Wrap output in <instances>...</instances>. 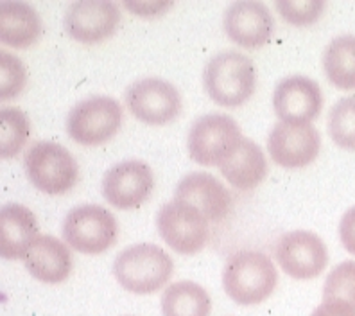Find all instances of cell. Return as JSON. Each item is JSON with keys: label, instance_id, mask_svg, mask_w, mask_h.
Masks as SVG:
<instances>
[{"label": "cell", "instance_id": "1", "mask_svg": "<svg viewBox=\"0 0 355 316\" xmlns=\"http://www.w3.org/2000/svg\"><path fill=\"white\" fill-rule=\"evenodd\" d=\"M277 284L278 273L273 260L260 251H237L223 269V288L239 306L264 302L271 297Z\"/></svg>", "mask_w": 355, "mask_h": 316}, {"label": "cell", "instance_id": "2", "mask_svg": "<svg viewBox=\"0 0 355 316\" xmlns=\"http://www.w3.org/2000/svg\"><path fill=\"white\" fill-rule=\"evenodd\" d=\"M205 90L214 103L237 108L255 92L257 72L252 58L235 51L210 58L203 72Z\"/></svg>", "mask_w": 355, "mask_h": 316}, {"label": "cell", "instance_id": "3", "mask_svg": "<svg viewBox=\"0 0 355 316\" xmlns=\"http://www.w3.org/2000/svg\"><path fill=\"white\" fill-rule=\"evenodd\" d=\"M174 263L164 248L140 243L122 250L113 263V275L126 291L149 294L164 288L173 277Z\"/></svg>", "mask_w": 355, "mask_h": 316}, {"label": "cell", "instance_id": "4", "mask_svg": "<svg viewBox=\"0 0 355 316\" xmlns=\"http://www.w3.org/2000/svg\"><path fill=\"white\" fill-rule=\"evenodd\" d=\"M24 169L31 183L47 194H65L78 183L79 165L65 146L56 142H36L24 156Z\"/></svg>", "mask_w": 355, "mask_h": 316}, {"label": "cell", "instance_id": "5", "mask_svg": "<svg viewBox=\"0 0 355 316\" xmlns=\"http://www.w3.org/2000/svg\"><path fill=\"white\" fill-rule=\"evenodd\" d=\"M63 239L79 253L97 256L117 241V219L101 205H79L63 221Z\"/></svg>", "mask_w": 355, "mask_h": 316}, {"label": "cell", "instance_id": "6", "mask_svg": "<svg viewBox=\"0 0 355 316\" xmlns=\"http://www.w3.org/2000/svg\"><path fill=\"white\" fill-rule=\"evenodd\" d=\"M121 103L106 96L79 101L67 117V131L81 146H101L108 142L121 130Z\"/></svg>", "mask_w": 355, "mask_h": 316}, {"label": "cell", "instance_id": "7", "mask_svg": "<svg viewBox=\"0 0 355 316\" xmlns=\"http://www.w3.org/2000/svg\"><path fill=\"white\" fill-rule=\"evenodd\" d=\"M243 140L237 121L225 113L196 119L189 131V153L200 165H221Z\"/></svg>", "mask_w": 355, "mask_h": 316}, {"label": "cell", "instance_id": "8", "mask_svg": "<svg viewBox=\"0 0 355 316\" xmlns=\"http://www.w3.org/2000/svg\"><path fill=\"white\" fill-rule=\"evenodd\" d=\"M156 228L174 251L192 256L205 248L208 241V219L194 205L174 198L156 214Z\"/></svg>", "mask_w": 355, "mask_h": 316}, {"label": "cell", "instance_id": "9", "mask_svg": "<svg viewBox=\"0 0 355 316\" xmlns=\"http://www.w3.org/2000/svg\"><path fill=\"white\" fill-rule=\"evenodd\" d=\"M124 101L135 117L151 126L169 124L182 113L180 90L160 78H146L130 85Z\"/></svg>", "mask_w": 355, "mask_h": 316}, {"label": "cell", "instance_id": "10", "mask_svg": "<svg viewBox=\"0 0 355 316\" xmlns=\"http://www.w3.org/2000/svg\"><path fill=\"white\" fill-rule=\"evenodd\" d=\"M275 257L284 272L298 281L316 278L329 263L325 243L309 230H293L278 239Z\"/></svg>", "mask_w": 355, "mask_h": 316}, {"label": "cell", "instance_id": "11", "mask_svg": "<svg viewBox=\"0 0 355 316\" xmlns=\"http://www.w3.org/2000/svg\"><path fill=\"white\" fill-rule=\"evenodd\" d=\"M155 187L153 171L146 162L124 160L108 169L103 178V196L121 210L139 208L146 203Z\"/></svg>", "mask_w": 355, "mask_h": 316}, {"label": "cell", "instance_id": "12", "mask_svg": "<svg viewBox=\"0 0 355 316\" xmlns=\"http://www.w3.org/2000/svg\"><path fill=\"white\" fill-rule=\"evenodd\" d=\"M321 147V137L312 124L278 122L268 139L269 156L286 169H300L314 162Z\"/></svg>", "mask_w": 355, "mask_h": 316}, {"label": "cell", "instance_id": "13", "mask_svg": "<svg viewBox=\"0 0 355 316\" xmlns=\"http://www.w3.org/2000/svg\"><path fill=\"white\" fill-rule=\"evenodd\" d=\"M121 11L108 0H79L67 9L63 26L79 44H99L117 31Z\"/></svg>", "mask_w": 355, "mask_h": 316}, {"label": "cell", "instance_id": "14", "mask_svg": "<svg viewBox=\"0 0 355 316\" xmlns=\"http://www.w3.org/2000/svg\"><path fill=\"white\" fill-rule=\"evenodd\" d=\"M273 106L278 119L289 124H311L323 108V94L314 79L289 76L275 88Z\"/></svg>", "mask_w": 355, "mask_h": 316}, {"label": "cell", "instance_id": "15", "mask_svg": "<svg viewBox=\"0 0 355 316\" xmlns=\"http://www.w3.org/2000/svg\"><path fill=\"white\" fill-rule=\"evenodd\" d=\"M225 31L230 40H234L241 47L259 49L273 36V15L262 2H234L225 13Z\"/></svg>", "mask_w": 355, "mask_h": 316}, {"label": "cell", "instance_id": "16", "mask_svg": "<svg viewBox=\"0 0 355 316\" xmlns=\"http://www.w3.org/2000/svg\"><path fill=\"white\" fill-rule=\"evenodd\" d=\"M176 199L194 205L208 221L225 219L232 210V194L216 176L208 173H191L176 187Z\"/></svg>", "mask_w": 355, "mask_h": 316}, {"label": "cell", "instance_id": "17", "mask_svg": "<svg viewBox=\"0 0 355 316\" xmlns=\"http://www.w3.org/2000/svg\"><path fill=\"white\" fill-rule=\"evenodd\" d=\"M24 263L27 272L45 284H60L72 269L69 247L54 235H38L27 250Z\"/></svg>", "mask_w": 355, "mask_h": 316}, {"label": "cell", "instance_id": "18", "mask_svg": "<svg viewBox=\"0 0 355 316\" xmlns=\"http://www.w3.org/2000/svg\"><path fill=\"white\" fill-rule=\"evenodd\" d=\"M38 238V221L29 208L8 203L0 208V253L4 259H24Z\"/></svg>", "mask_w": 355, "mask_h": 316}, {"label": "cell", "instance_id": "19", "mask_svg": "<svg viewBox=\"0 0 355 316\" xmlns=\"http://www.w3.org/2000/svg\"><path fill=\"white\" fill-rule=\"evenodd\" d=\"M223 176L239 191H250L268 174V162L259 144L243 137L234 153L219 165Z\"/></svg>", "mask_w": 355, "mask_h": 316}, {"label": "cell", "instance_id": "20", "mask_svg": "<svg viewBox=\"0 0 355 316\" xmlns=\"http://www.w3.org/2000/svg\"><path fill=\"white\" fill-rule=\"evenodd\" d=\"M42 35V20L36 9L27 2L0 4V40L13 49H27Z\"/></svg>", "mask_w": 355, "mask_h": 316}, {"label": "cell", "instance_id": "21", "mask_svg": "<svg viewBox=\"0 0 355 316\" xmlns=\"http://www.w3.org/2000/svg\"><path fill=\"white\" fill-rule=\"evenodd\" d=\"M212 300L203 286L192 281L174 282L162 293L164 316H210Z\"/></svg>", "mask_w": 355, "mask_h": 316}, {"label": "cell", "instance_id": "22", "mask_svg": "<svg viewBox=\"0 0 355 316\" xmlns=\"http://www.w3.org/2000/svg\"><path fill=\"white\" fill-rule=\"evenodd\" d=\"M327 78L339 90H355V36L334 38L323 52Z\"/></svg>", "mask_w": 355, "mask_h": 316}, {"label": "cell", "instance_id": "23", "mask_svg": "<svg viewBox=\"0 0 355 316\" xmlns=\"http://www.w3.org/2000/svg\"><path fill=\"white\" fill-rule=\"evenodd\" d=\"M29 121L22 110H0V155L2 158H13L22 151V147L29 139Z\"/></svg>", "mask_w": 355, "mask_h": 316}, {"label": "cell", "instance_id": "24", "mask_svg": "<svg viewBox=\"0 0 355 316\" xmlns=\"http://www.w3.org/2000/svg\"><path fill=\"white\" fill-rule=\"evenodd\" d=\"M329 133L339 147L355 151V97H343L329 113Z\"/></svg>", "mask_w": 355, "mask_h": 316}, {"label": "cell", "instance_id": "25", "mask_svg": "<svg viewBox=\"0 0 355 316\" xmlns=\"http://www.w3.org/2000/svg\"><path fill=\"white\" fill-rule=\"evenodd\" d=\"M330 300H341L355 308V260H345L339 263L323 286V302Z\"/></svg>", "mask_w": 355, "mask_h": 316}, {"label": "cell", "instance_id": "26", "mask_svg": "<svg viewBox=\"0 0 355 316\" xmlns=\"http://www.w3.org/2000/svg\"><path fill=\"white\" fill-rule=\"evenodd\" d=\"M26 65L15 54L0 52V97L13 99L26 87Z\"/></svg>", "mask_w": 355, "mask_h": 316}, {"label": "cell", "instance_id": "27", "mask_svg": "<svg viewBox=\"0 0 355 316\" xmlns=\"http://www.w3.org/2000/svg\"><path fill=\"white\" fill-rule=\"evenodd\" d=\"M278 13L291 26H311L321 17L325 2L321 0H277L275 2Z\"/></svg>", "mask_w": 355, "mask_h": 316}, {"label": "cell", "instance_id": "28", "mask_svg": "<svg viewBox=\"0 0 355 316\" xmlns=\"http://www.w3.org/2000/svg\"><path fill=\"white\" fill-rule=\"evenodd\" d=\"M339 239L345 250L355 256V207L348 208L339 223Z\"/></svg>", "mask_w": 355, "mask_h": 316}, {"label": "cell", "instance_id": "29", "mask_svg": "<svg viewBox=\"0 0 355 316\" xmlns=\"http://www.w3.org/2000/svg\"><path fill=\"white\" fill-rule=\"evenodd\" d=\"M130 11H133L135 15H139V17H158L164 11L171 8V2H124Z\"/></svg>", "mask_w": 355, "mask_h": 316}, {"label": "cell", "instance_id": "30", "mask_svg": "<svg viewBox=\"0 0 355 316\" xmlns=\"http://www.w3.org/2000/svg\"><path fill=\"white\" fill-rule=\"evenodd\" d=\"M312 316H355V308L341 300H330L318 306Z\"/></svg>", "mask_w": 355, "mask_h": 316}]
</instances>
